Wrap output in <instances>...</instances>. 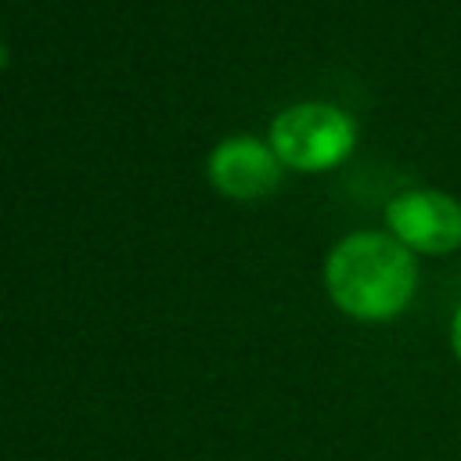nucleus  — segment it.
Segmentation results:
<instances>
[{
  "label": "nucleus",
  "instance_id": "f257e3e1",
  "mask_svg": "<svg viewBox=\"0 0 461 461\" xmlns=\"http://www.w3.org/2000/svg\"><path fill=\"white\" fill-rule=\"evenodd\" d=\"M324 285L342 313L357 321H389L414 299L418 263L393 234L360 230L331 249L324 263Z\"/></svg>",
  "mask_w": 461,
  "mask_h": 461
},
{
  "label": "nucleus",
  "instance_id": "f03ea898",
  "mask_svg": "<svg viewBox=\"0 0 461 461\" xmlns=\"http://www.w3.org/2000/svg\"><path fill=\"white\" fill-rule=\"evenodd\" d=\"M353 140H357L353 119L342 108L321 101L292 104L270 126V148L281 158V166L303 173L339 166L353 151Z\"/></svg>",
  "mask_w": 461,
  "mask_h": 461
},
{
  "label": "nucleus",
  "instance_id": "7ed1b4c3",
  "mask_svg": "<svg viewBox=\"0 0 461 461\" xmlns=\"http://www.w3.org/2000/svg\"><path fill=\"white\" fill-rule=\"evenodd\" d=\"M389 234L414 252H454L461 245V202L443 191H403L385 205Z\"/></svg>",
  "mask_w": 461,
  "mask_h": 461
},
{
  "label": "nucleus",
  "instance_id": "20e7f679",
  "mask_svg": "<svg viewBox=\"0 0 461 461\" xmlns=\"http://www.w3.org/2000/svg\"><path fill=\"white\" fill-rule=\"evenodd\" d=\"M209 176L223 194L249 202L277 187L281 158L259 137H227L209 155Z\"/></svg>",
  "mask_w": 461,
  "mask_h": 461
},
{
  "label": "nucleus",
  "instance_id": "39448f33",
  "mask_svg": "<svg viewBox=\"0 0 461 461\" xmlns=\"http://www.w3.org/2000/svg\"><path fill=\"white\" fill-rule=\"evenodd\" d=\"M450 346H454V357L461 360V306L454 310V321H450Z\"/></svg>",
  "mask_w": 461,
  "mask_h": 461
},
{
  "label": "nucleus",
  "instance_id": "423d86ee",
  "mask_svg": "<svg viewBox=\"0 0 461 461\" xmlns=\"http://www.w3.org/2000/svg\"><path fill=\"white\" fill-rule=\"evenodd\" d=\"M0 61H4V47H0Z\"/></svg>",
  "mask_w": 461,
  "mask_h": 461
}]
</instances>
